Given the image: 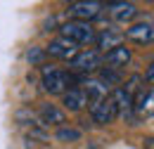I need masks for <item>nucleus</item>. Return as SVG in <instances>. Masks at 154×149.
<instances>
[{"mask_svg": "<svg viewBox=\"0 0 154 149\" xmlns=\"http://www.w3.org/2000/svg\"><path fill=\"white\" fill-rule=\"evenodd\" d=\"M109 97H112L116 116H128V114H131V109H133V95L128 93L126 88L114 90V95H109Z\"/></svg>", "mask_w": 154, "mask_h": 149, "instance_id": "9b49d317", "label": "nucleus"}, {"mask_svg": "<svg viewBox=\"0 0 154 149\" xmlns=\"http://www.w3.org/2000/svg\"><path fill=\"white\" fill-rule=\"evenodd\" d=\"M40 57H43V52H40L38 47H33V50H29V59H31V62H40Z\"/></svg>", "mask_w": 154, "mask_h": 149, "instance_id": "f3484780", "label": "nucleus"}, {"mask_svg": "<svg viewBox=\"0 0 154 149\" xmlns=\"http://www.w3.org/2000/svg\"><path fill=\"white\" fill-rule=\"evenodd\" d=\"M133 109L137 114H145V111L152 109V88H147V93L137 90V95L133 97Z\"/></svg>", "mask_w": 154, "mask_h": 149, "instance_id": "2eb2a0df", "label": "nucleus"}, {"mask_svg": "<svg viewBox=\"0 0 154 149\" xmlns=\"http://www.w3.org/2000/svg\"><path fill=\"white\" fill-rule=\"evenodd\" d=\"M100 10H102L100 2H71L69 5V14L74 17V21H88V24L90 19L100 14Z\"/></svg>", "mask_w": 154, "mask_h": 149, "instance_id": "423d86ee", "label": "nucleus"}, {"mask_svg": "<svg viewBox=\"0 0 154 149\" xmlns=\"http://www.w3.org/2000/svg\"><path fill=\"white\" fill-rule=\"evenodd\" d=\"M100 64H102V57L97 50H81L71 59V69L78 74H93L95 69H100Z\"/></svg>", "mask_w": 154, "mask_h": 149, "instance_id": "7ed1b4c3", "label": "nucleus"}, {"mask_svg": "<svg viewBox=\"0 0 154 149\" xmlns=\"http://www.w3.org/2000/svg\"><path fill=\"white\" fill-rule=\"evenodd\" d=\"M95 40H97V47H100V50L109 52V50H114V47L121 45L123 33H116V31H112V29H104L100 36H95Z\"/></svg>", "mask_w": 154, "mask_h": 149, "instance_id": "ddd939ff", "label": "nucleus"}, {"mask_svg": "<svg viewBox=\"0 0 154 149\" xmlns=\"http://www.w3.org/2000/svg\"><path fill=\"white\" fill-rule=\"evenodd\" d=\"M131 47H126V45H119L114 50H109V52H104V64L109 66V69H116V71H121L128 62H131Z\"/></svg>", "mask_w": 154, "mask_h": 149, "instance_id": "6e6552de", "label": "nucleus"}, {"mask_svg": "<svg viewBox=\"0 0 154 149\" xmlns=\"http://www.w3.org/2000/svg\"><path fill=\"white\" fill-rule=\"evenodd\" d=\"M152 78H154V69L149 66V69H147V83H149V85H152Z\"/></svg>", "mask_w": 154, "mask_h": 149, "instance_id": "a211bd4d", "label": "nucleus"}, {"mask_svg": "<svg viewBox=\"0 0 154 149\" xmlns=\"http://www.w3.org/2000/svg\"><path fill=\"white\" fill-rule=\"evenodd\" d=\"M62 38L71 40L74 45H88L95 40V29L88 24V21H66L62 26Z\"/></svg>", "mask_w": 154, "mask_h": 149, "instance_id": "f257e3e1", "label": "nucleus"}, {"mask_svg": "<svg viewBox=\"0 0 154 149\" xmlns=\"http://www.w3.org/2000/svg\"><path fill=\"white\" fill-rule=\"evenodd\" d=\"M45 52L50 57H57V59H74L78 55V45H74L66 38H55V40H50V45L45 47Z\"/></svg>", "mask_w": 154, "mask_h": 149, "instance_id": "39448f33", "label": "nucleus"}, {"mask_svg": "<svg viewBox=\"0 0 154 149\" xmlns=\"http://www.w3.org/2000/svg\"><path fill=\"white\" fill-rule=\"evenodd\" d=\"M81 135H83V132L78 130V128H64V126H62L57 130V140L59 142H78Z\"/></svg>", "mask_w": 154, "mask_h": 149, "instance_id": "dca6fc26", "label": "nucleus"}, {"mask_svg": "<svg viewBox=\"0 0 154 149\" xmlns=\"http://www.w3.org/2000/svg\"><path fill=\"white\" fill-rule=\"evenodd\" d=\"M43 88H45V93H50V95L66 93V88H69V74L57 69V66H45L43 69Z\"/></svg>", "mask_w": 154, "mask_h": 149, "instance_id": "f03ea898", "label": "nucleus"}, {"mask_svg": "<svg viewBox=\"0 0 154 149\" xmlns=\"http://www.w3.org/2000/svg\"><path fill=\"white\" fill-rule=\"evenodd\" d=\"M40 123L43 126H64L66 123V114H64V109H59L57 104H43L40 107Z\"/></svg>", "mask_w": 154, "mask_h": 149, "instance_id": "1a4fd4ad", "label": "nucleus"}, {"mask_svg": "<svg viewBox=\"0 0 154 149\" xmlns=\"http://www.w3.org/2000/svg\"><path fill=\"white\" fill-rule=\"evenodd\" d=\"M126 38L133 40V43H140V45H152V40H154V26H152V21L133 24V26L126 31Z\"/></svg>", "mask_w": 154, "mask_h": 149, "instance_id": "0eeeda50", "label": "nucleus"}, {"mask_svg": "<svg viewBox=\"0 0 154 149\" xmlns=\"http://www.w3.org/2000/svg\"><path fill=\"white\" fill-rule=\"evenodd\" d=\"M109 14L114 17V21L119 24H131L135 17H137V7L133 2H116L109 7Z\"/></svg>", "mask_w": 154, "mask_h": 149, "instance_id": "f8f14e48", "label": "nucleus"}, {"mask_svg": "<svg viewBox=\"0 0 154 149\" xmlns=\"http://www.w3.org/2000/svg\"><path fill=\"white\" fill-rule=\"evenodd\" d=\"M85 104H88V99H85V95H83L81 88H69L64 93V107L69 111H81Z\"/></svg>", "mask_w": 154, "mask_h": 149, "instance_id": "4468645a", "label": "nucleus"}, {"mask_svg": "<svg viewBox=\"0 0 154 149\" xmlns=\"http://www.w3.org/2000/svg\"><path fill=\"white\" fill-rule=\"evenodd\" d=\"M90 116L97 126H107L116 118V111H114V104H112V97L107 99H100L95 104H90Z\"/></svg>", "mask_w": 154, "mask_h": 149, "instance_id": "20e7f679", "label": "nucleus"}, {"mask_svg": "<svg viewBox=\"0 0 154 149\" xmlns=\"http://www.w3.org/2000/svg\"><path fill=\"white\" fill-rule=\"evenodd\" d=\"M83 95H85V99H88V104H95V102H100V99H107L109 97V88L100 81V78H95V81H88L83 88Z\"/></svg>", "mask_w": 154, "mask_h": 149, "instance_id": "9d476101", "label": "nucleus"}]
</instances>
